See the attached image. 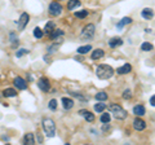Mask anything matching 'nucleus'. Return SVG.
I'll list each match as a JSON object with an SVG mask.
<instances>
[{"label": "nucleus", "mask_w": 155, "mask_h": 145, "mask_svg": "<svg viewBox=\"0 0 155 145\" xmlns=\"http://www.w3.org/2000/svg\"><path fill=\"white\" fill-rule=\"evenodd\" d=\"M96 75L100 79H108L114 75V69L110 65H98L96 69Z\"/></svg>", "instance_id": "1"}, {"label": "nucleus", "mask_w": 155, "mask_h": 145, "mask_svg": "<svg viewBox=\"0 0 155 145\" xmlns=\"http://www.w3.org/2000/svg\"><path fill=\"white\" fill-rule=\"evenodd\" d=\"M43 128H44L45 135L49 137H53L54 133H56V124H54V122L51 118L43 119Z\"/></svg>", "instance_id": "2"}, {"label": "nucleus", "mask_w": 155, "mask_h": 145, "mask_svg": "<svg viewBox=\"0 0 155 145\" xmlns=\"http://www.w3.org/2000/svg\"><path fill=\"white\" fill-rule=\"evenodd\" d=\"M108 110H110L111 113H114V117H115L116 119H125L127 115H128V113H127L120 105H115V104L108 106Z\"/></svg>", "instance_id": "3"}, {"label": "nucleus", "mask_w": 155, "mask_h": 145, "mask_svg": "<svg viewBox=\"0 0 155 145\" xmlns=\"http://www.w3.org/2000/svg\"><path fill=\"white\" fill-rule=\"evenodd\" d=\"M61 13H62V5L57 1L51 3V5H49V14H51L52 17H57V16H59Z\"/></svg>", "instance_id": "4"}, {"label": "nucleus", "mask_w": 155, "mask_h": 145, "mask_svg": "<svg viewBox=\"0 0 155 145\" xmlns=\"http://www.w3.org/2000/svg\"><path fill=\"white\" fill-rule=\"evenodd\" d=\"M93 35H94V25L89 23V25H87V26L84 27V30H83L82 38H83V39H90Z\"/></svg>", "instance_id": "5"}, {"label": "nucleus", "mask_w": 155, "mask_h": 145, "mask_svg": "<svg viewBox=\"0 0 155 145\" xmlns=\"http://www.w3.org/2000/svg\"><path fill=\"white\" fill-rule=\"evenodd\" d=\"M28 21H30V16L27 14V13H22L20 17V20H18V30L22 31L23 28L27 26Z\"/></svg>", "instance_id": "6"}, {"label": "nucleus", "mask_w": 155, "mask_h": 145, "mask_svg": "<svg viewBox=\"0 0 155 145\" xmlns=\"http://www.w3.org/2000/svg\"><path fill=\"white\" fill-rule=\"evenodd\" d=\"M38 87L40 88L43 92H48L51 89V84H49V80L46 78H40L38 80Z\"/></svg>", "instance_id": "7"}, {"label": "nucleus", "mask_w": 155, "mask_h": 145, "mask_svg": "<svg viewBox=\"0 0 155 145\" xmlns=\"http://www.w3.org/2000/svg\"><path fill=\"white\" fill-rule=\"evenodd\" d=\"M13 83H14V85L18 88V89H25V88L27 87L26 80L23 79V78H21V77H16L14 80H13Z\"/></svg>", "instance_id": "8"}, {"label": "nucleus", "mask_w": 155, "mask_h": 145, "mask_svg": "<svg viewBox=\"0 0 155 145\" xmlns=\"http://www.w3.org/2000/svg\"><path fill=\"white\" fill-rule=\"evenodd\" d=\"M133 127L136 131H144L145 127H146V123H145V121H142V119L136 118L133 121Z\"/></svg>", "instance_id": "9"}, {"label": "nucleus", "mask_w": 155, "mask_h": 145, "mask_svg": "<svg viewBox=\"0 0 155 145\" xmlns=\"http://www.w3.org/2000/svg\"><path fill=\"white\" fill-rule=\"evenodd\" d=\"M79 114H80L82 117H84L85 121H88V122H93V121H94V115H93L90 111L85 110V109H82V110L79 111Z\"/></svg>", "instance_id": "10"}, {"label": "nucleus", "mask_w": 155, "mask_h": 145, "mask_svg": "<svg viewBox=\"0 0 155 145\" xmlns=\"http://www.w3.org/2000/svg\"><path fill=\"white\" fill-rule=\"evenodd\" d=\"M141 16L145 20H151V18L154 17V12H152V9H150V8H145V9H142Z\"/></svg>", "instance_id": "11"}, {"label": "nucleus", "mask_w": 155, "mask_h": 145, "mask_svg": "<svg viewBox=\"0 0 155 145\" xmlns=\"http://www.w3.org/2000/svg\"><path fill=\"white\" fill-rule=\"evenodd\" d=\"M23 142L27 145H32L35 144V136H34L32 132H28V133H26L25 139H23Z\"/></svg>", "instance_id": "12"}, {"label": "nucleus", "mask_w": 155, "mask_h": 145, "mask_svg": "<svg viewBox=\"0 0 155 145\" xmlns=\"http://www.w3.org/2000/svg\"><path fill=\"white\" fill-rule=\"evenodd\" d=\"M123 44V40H121L120 38H111L110 40H108V45L111 47V48H115V47H119Z\"/></svg>", "instance_id": "13"}, {"label": "nucleus", "mask_w": 155, "mask_h": 145, "mask_svg": "<svg viewBox=\"0 0 155 145\" xmlns=\"http://www.w3.org/2000/svg\"><path fill=\"white\" fill-rule=\"evenodd\" d=\"M62 105H63V108L66 109V110H70V109L74 106V100L67 98V97H63V98H62Z\"/></svg>", "instance_id": "14"}, {"label": "nucleus", "mask_w": 155, "mask_h": 145, "mask_svg": "<svg viewBox=\"0 0 155 145\" xmlns=\"http://www.w3.org/2000/svg\"><path fill=\"white\" fill-rule=\"evenodd\" d=\"M132 70V66L129 64H125V65H123L121 67H119L118 70H116V72L118 74H120V75H123V74H128L129 71Z\"/></svg>", "instance_id": "15"}, {"label": "nucleus", "mask_w": 155, "mask_h": 145, "mask_svg": "<svg viewBox=\"0 0 155 145\" xmlns=\"http://www.w3.org/2000/svg\"><path fill=\"white\" fill-rule=\"evenodd\" d=\"M3 96L4 97H14V96H17V92L13 88H7V89L3 91Z\"/></svg>", "instance_id": "16"}, {"label": "nucleus", "mask_w": 155, "mask_h": 145, "mask_svg": "<svg viewBox=\"0 0 155 145\" xmlns=\"http://www.w3.org/2000/svg\"><path fill=\"white\" fill-rule=\"evenodd\" d=\"M103 54H105V52H103L102 49H94V51L92 52V58L93 60H100L103 57Z\"/></svg>", "instance_id": "17"}, {"label": "nucleus", "mask_w": 155, "mask_h": 145, "mask_svg": "<svg viewBox=\"0 0 155 145\" xmlns=\"http://www.w3.org/2000/svg\"><path fill=\"white\" fill-rule=\"evenodd\" d=\"M129 23H132V18L131 17H124L123 20L120 21V22L116 25V27L120 30V28H123V26H125V25H129Z\"/></svg>", "instance_id": "18"}, {"label": "nucleus", "mask_w": 155, "mask_h": 145, "mask_svg": "<svg viewBox=\"0 0 155 145\" xmlns=\"http://www.w3.org/2000/svg\"><path fill=\"white\" fill-rule=\"evenodd\" d=\"M133 113L136 114V115H138V117H142L145 114V108L142 105H136L133 108Z\"/></svg>", "instance_id": "19"}, {"label": "nucleus", "mask_w": 155, "mask_h": 145, "mask_svg": "<svg viewBox=\"0 0 155 145\" xmlns=\"http://www.w3.org/2000/svg\"><path fill=\"white\" fill-rule=\"evenodd\" d=\"M49 34H51V38L52 39H58V36L63 35V31L59 30V28H53V30H52Z\"/></svg>", "instance_id": "20"}, {"label": "nucleus", "mask_w": 155, "mask_h": 145, "mask_svg": "<svg viewBox=\"0 0 155 145\" xmlns=\"http://www.w3.org/2000/svg\"><path fill=\"white\" fill-rule=\"evenodd\" d=\"M80 5V1L79 0H69V3H67V9H74V8L79 7Z\"/></svg>", "instance_id": "21"}, {"label": "nucleus", "mask_w": 155, "mask_h": 145, "mask_svg": "<svg viewBox=\"0 0 155 145\" xmlns=\"http://www.w3.org/2000/svg\"><path fill=\"white\" fill-rule=\"evenodd\" d=\"M152 44L151 43H147V41H145V43H142V45H141V51H144V52H150V51H152Z\"/></svg>", "instance_id": "22"}, {"label": "nucleus", "mask_w": 155, "mask_h": 145, "mask_svg": "<svg viewBox=\"0 0 155 145\" xmlns=\"http://www.w3.org/2000/svg\"><path fill=\"white\" fill-rule=\"evenodd\" d=\"M54 26H56V25H54L53 21H49V22H46V23H45V27H44V31H45L46 34H49V33H51V31L54 28Z\"/></svg>", "instance_id": "23"}, {"label": "nucleus", "mask_w": 155, "mask_h": 145, "mask_svg": "<svg viewBox=\"0 0 155 145\" xmlns=\"http://www.w3.org/2000/svg\"><path fill=\"white\" fill-rule=\"evenodd\" d=\"M90 49H92V47H90V45L79 47V48H78V53H79V54H85V53H88V51H90Z\"/></svg>", "instance_id": "24"}, {"label": "nucleus", "mask_w": 155, "mask_h": 145, "mask_svg": "<svg viewBox=\"0 0 155 145\" xmlns=\"http://www.w3.org/2000/svg\"><path fill=\"white\" fill-rule=\"evenodd\" d=\"M105 109H106V105L103 102H98V104H96L94 105V110L97 111V113H102Z\"/></svg>", "instance_id": "25"}, {"label": "nucleus", "mask_w": 155, "mask_h": 145, "mask_svg": "<svg viewBox=\"0 0 155 145\" xmlns=\"http://www.w3.org/2000/svg\"><path fill=\"white\" fill-rule=\"evenodd\" d=\"M96 98H97L98 101H105V100H107V93L106 92H98L97 95H96Z\"/></svg>", "instance_id": "26"}, {"label": "nucleus", "mask_w": 155, "mask_h": 145, "mask_svg": "<svg viewBox=\"0 0 155 145\" xmlns=\"http://www.w3.org/2000/svg\"><path fill=\"white\" fill-rule=\"evenodd\" d=\"M110 119H111V117L108 113H103L102 115H101V122H102V123H110Z\"/></svg>", "instance_id": "27"}, {"label": "nucleus", "mask_w": 155, "mask_h": 145, "mask_svg": "<svg viewBox=\"0 0 155 145\" xmlns=\"http://www.w3.org/2000/svg\"><path fill=\"white\" fill-rule=\"evenodd\" d=\"M34 36H35V38H38V39L43 38V31H41V28H39V27L34 28Z\"/></svg>", "instance_id": "28"}, {"label": "nucleus", "mask_w": 155, "mask_h": 145, "mask_svg": "<svg viewBox=\"0 0 155 145\" xmlns=\"http://www.w3.org/2000/svg\"><path fill=\"white\" fill-rule=\"evenodd\" d=\"M88 16V12L87 10H80V12H76L75 13V17L78 18H85Z\"/></svg>", "instance_id": "29"}, {"label": "nucleus", "mask_w": 155, "mask_h": 145, "mask_svg": "<svg viewBox=\"0 0 155 145\" xmlns=\"http://www.w3.org/2000/svg\"><path fill=\"white\" fill-rule=\"evenodd\" d=\"M27 53H28V49L21 48V49H18V51H17L16 56H17V57H22V56H25V54H27Z\"/></svg>", "instance_id": "30"}, {"label": "nucleus", "mask_w": 155, "mask_h": 145, "mask_svg": "<svg viewBox=\"0 0 155 145\" xmlns=\"http://www.w3.org/2000/svg\"><path fill=\"white\" fill-rule=\"evenodd\" d=\"M48 106H49V109H51V110H56L57 109V100H51L49 101V104H48Z\"/></svg>", "instance_id": "31"}, {"label": "nucleus", "mask_w": 155, "mask_h": 145, "mask_svg": "<svg viewBox=\"0 0 155 145\" xmlns=\"http://www.w3.org/2000/svg\"><path fill=\"white\" fill-rule=\"evenodd\" d=\"M131 97H132V92H131V89H125V91H124V93H123V98H125V100H129Z\"/></svg>", "instance_id": "32"}, {"label": "nucleus", "mask_w": 155, "mask_h": 145, "mask_svg": "<svg viewBox=\"0 0 155 145\" xmlns=\"http://www.w3.org/2000/svg\"><path fill=\"white\" fill-rule=\"evenodd\" d=\"M70 93H71L72 96H75V97H78V98H79V100H82V101H87V100H88L87 97H84V96L79 95V93H75V92H70Z\"/></svg>", "instance_id": "33"}, {"label": "nucleus", "mask_w": 155, "mask_h": 145, "mask_svg": "<svg viewBox=\"0 0 155 145\" xmlns=\"http://www.w3.org/2000/svg\"><path fill=\"white\" fill-rule=\"evenodd\" d=\"M57 49H58V45H57V44H53V45H51L48 48V52H49V53H54Z\"/></svg>", "instance_id": "34"}, {"label": "nucleus", "mask_w": 155, "mask_h": 145, "mask_svg": "<svg viewBox=\"0 0 155 145\" xmlns=\"http://www.w3.org/2000/svg\"><path fill=\"white\" fill-rule=\"evenodd\" d=\"M10 41L12 43H17V36H14V34H10Z\"/></svg>", "instance_id": "35"}, {"label": "nucleus", "mask_w": 155, "mask_h": 145, "mask_svg": "<svg viewBox=\"0 0 155 145\" xmlns=\"http://www.w3.org/2000/svg\"><path fill=\"white\" fill-rule=\"evenodd\" d=\"M108 128H110V124H108V123H103V127H102L103 131H107Z\"/></svg>", "instance_id": "36"}, {"label": "nucleus", "mask_w": 155, "mask_h": 145, "mask_svg": "<svg viewBox=\"0 0 155 145\" xmlns=\"http://www.w3.org/2000/svg\"><path fill=\"white\" fill-rule=\"evenodd\" d=\"M150 104H151V105H152V106H155V95H154V96H152V97H151V98H150Z\"/></svg>", "instance_id": "37"}]
</instances>
